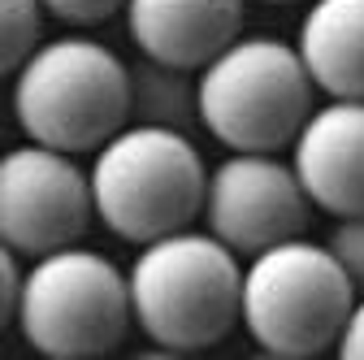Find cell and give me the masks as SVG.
Returning a JSON list of instances; mask_svg holds the SVG:
<instances>
[{
  "label": "cell",
  "instance_id": "obj_4",
  "mask_svg": "<svg viewBox=\"0 0 364 360\" xmlns=\"http://www.w3.org/2000/svg\"><path fill=\"white\" fill-rule=\"evenodd\" d=\"M196 96L200 126L230 152L291 148L316 109L295 43L278 35H239L196 74Z\"/></svg>",
  "mask_w": 364,
  "mask_h": 360
},
{
  "label": "cell",
  "instance_id": "obj_2",
  "mask_svg": "<svg viewBox=\"0 0 364 360\" xmlns=\"http://www.w3.org/2000/svg\"><path fill=\"white\" fill-rule=\"evenodd\" d=\"M243 265L208 231H178L144 243L126 269L130 322L152 347L204 351L239 322Z\"/></svg>",
  "mask_w": 364,
  "mask_h": 360
},
{
  "label": "cell",
  "instance_id": "obj_8",
  "mask_svg": "<svg viewBox=\"0 0 364 360\" xmlns=\"http://www.w3.org/2000/svg\"><path fill=\"white\" fill-rule=\"evenodd\" d=\"M91 217V183L74 157L39 144L0 152V243L14 256L39 260L74 248Z\"/></svg>",
  "mask_w": 364,
  "mask_h": 360
},
{
  "label": "cell",
  "instance_id": "obj_13",
  "mask_svg": "<svg viewBox=\"0 0 364 360\" xmlns=\"http://www.w3.org/2000/svg\"><path fill=\"white\" fill-rule=\"evenodd\" d=\"M43 43V9L35 0H0V78H14Z\"/></svg>",
  "mask_w": 364,
  "mask_h": 360
},
{
  "label": "cell",
  "instance_id": "obj_20",
  "mask_svg": "<svg viewBox=\"0 0 364 360\" xmlns=\"http://www.w3.org/2000/svg\"><path fill=\"white\" fill-rule=\"evenodd\" d=\"M39 360H43V356H39Z\"/></svg>",
  "mask_w": 364,
  "mask_h": 360
},
{
  "label": "cell",
  "instance_id": "obj_11",
  "mask_svg": "<svg viewBox=\"0 0 364 360\" xmlns=\"http://www.w3.org/2000/svg\"><path fill=\"white\" fill-rule=\"evenodd\" d=\"M295 53L312 92L364 100V0H321L299 22Z\"/></svg>",
  "mask_w": 364,
  "mask_h": 360
},
{
  "label": "cell",
  "instance_id": "obj_14",
  "mask_svg": "<svg viewBox=\"0 0 364 360\" xmlns=\"http://www.w3.org/2000/svg\"><path fill=\"white\" fill-rule=\"evenodd\" d=\"M326 248L338 260V269L347 274L351 291L364 295V217H338L326 235Z\"/></svg>",
  "mask_w": 364,
  "mask_h": 360
},
{
  "label": "cell",
  "instance_id": "obj_5",
  "mask_svg": "<svg viewBox=\"0 0 364 360\" xmlns=\"http://www.w3.org/2000/svg\"><path fill=\"white\" fill-rule=\"evenodd\" d=\"M14 322L43 360H100L130 330L126 274L82 243L48 252L22 274Z\"/></svg>",
  "mask_w": 364,
  "mask_h": 360
},
{
  "label": "cell",
  "instance_id": "obj_7",
  "mask_svg": "<svg viewBox=\"0 0 364 360\" xmlns=\"http://www.w3.org/2000/svg\"><path fill=\"white\" fill-rule=\"evenodd\" d=\"M200 217L221 248L252 260L264 248L304 239L312 204L278 152H225L208 169Z\"/></svg>",
  "mask_w": 364,
  "mask_h": 360
},
{
  "label": "cell",
  "instance_id": "obj_1",
  "mask_svg": "<svg viewBox=\"0 0 364 360\" xmlns=\"http://www.w3.org/2000/svg\"><path fill=\"white\" fill-rule=\"evenodd\" d=\"M9 109L26 144L53 152H96L130 122L126 61L91 35L43 39L14 74Z\"/></svg>",
  "mask_w": 364,
  "mask_h": 360
},
{
  "label": "cell",
  "instance_id": "obj_19",
  "mask_svg": "<svg viewBox=\"0 0 364 360\" xmlns=\"http://www.w3.org/2000/svg\"><path fill=\"white\" fill-rule=\"evenodd\" d=\"M247 360H321V356H287V351H264V347H256Z\"/></svg>",
  "mask_w": 364,
  "mask_h": 360
},
{
  "label": "cell",
  "instance_id": "obj_18",
  "mask_svg": "<svg viewBox=\"0 0 364 360\" xmlns=\"http://www.w3.org/2000/svg\"><path fill=\"white\" fill-rule=\"evenodd\" d=\"M126 360H200L196 351H173V347H139L130 351Z\"/></svg>",
  "mask_w": 364,
  "mask_h": 360
},
{
  "label": "cell",
  "instance_id": "obj_17",
  "mask_svg": "<svg viewBox=\"0 0 364 360\" xmlns=\"http://www.w3.org/2000/svg\"><path fill=\"white\" fill-rule=\"evenodd\" d=\"M334 360H364V295H355L347 322L334 339Z\"/></svg>",
  "mask_w": 364,
  "mask_h": 360
},
{
  "label": "cell",
  "instance_id": "obj_3",
  "mask_svg": "<svg viewBox=\"0 0 364 360\" xmlns=\"http://www.w3.org/2000/svg\"><path fill=\"white\" fill-rule=\"evenodd\" d=\"M91 208L126 243H156L191 231L204 208L208 165L191 134L156 126H122L87 169Z\"/></svg>",
  "mask_w": 364,
  "mask_h": 360
},
{
  "label": "cell",
  "instance_id": "obj_16",
  "mask_svg": "<svg viewBox=\"0 0 364 360\" xmlns=\"http://www.w3.org/2000/svg\"><path fill=\"white\" fill-rule=\"evenodd\" d=\"M18 291H22V269L18 256L0 243V330H5L18 317Z\"/></svg>",
  "mask_w": 364,
  "mask_h": 360
},
{
  "label": "cell",
  "instance_id": "obj_15",
  "mask_svg": "<svg viewBox=\"0 0 364 360\" xmlns=\"http://www.w3.org/2000/svg\"><path fill=\"white\" fill-rule=\"evenodd\" d=\"M39 9H43V18H53L61 26H100L113 14H122V5H113V0H87V5H74V0H48V5H39Z\"/></svg>",
  "mask_w": 364,
  "mask_h": 360
},
{
  "label": "cell",
  "instance_id": "obj_10",
  "mask_svg": "<svg viewBox=\"0 0 364 360\" xmlns=\"http://www.w3.org/2000/svg\"><path fill=\"white\" fill-rule=\"evenodd\" d=\"M139 57L200 74L243 35L239 0H130L122 9Z\"/></svg>",
  "mask_w": 364,
  "mask_h": 360
},
{
  "label": "cell",
  "instance_id": "obj_12",
  "mask_svg": "<svg viewBox=\"0 0 364 360\" xmlns=\"http://www.w3.org/2000/svg\"><path fill=\"white\" fill-rule=\"evenodd\" d=\"M126 78H130V122L126 126H156V130H178V134H191L200 126L196 74L139 57L126 65Z\"/></svg>",
  "mask_w": 364,
  "mask_h": 360
},
{
  "label": "cell",
  "instance_id": "obj_6",
  "mask_svg": "<svg viewBox=\"0 0 364 360\" xmlns=\"http://www.w3.org/2000/svg\"><path fill=\"white\" fill-rule=\"evenodd\" d=\"M355 291L326 243L287 239L243 265L239 322L264 351L321 356L334 347Z\"/></svg>",
  "mask_w": 364,
  "mask_h": 360
},
{
  "label": "cell",
  "instance_id": "obj_9",
  "mask_svg": "<svg viewBox=\"0 0 364 360\" xmlns=\"http://www.w3.org/2000/svg\"><path fill=\"white\" fill-rule=\"evenodd\" d=\"M291 169L312 208L364 217V100L316 105L291 144Z\"/></svg>",
  "mask_w": 364,
  "mask_h": 360
}]
</instances>
